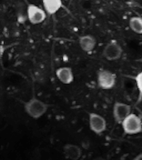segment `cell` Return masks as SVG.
<instances>
[{"instance_id": "6da1fadb", "label": "cell", "mask_w": 142, "mask_h": 160, "mask_svg": "<svg viewBox=\"0 0 142 160\" xmlns=\"http://www.w3.org/2000/svg\"><path fill=\"white\" fill-rule=\"evenodd\" d=\"M24 108L31 118L38 119L47 112L49 105L34 96L25 103Z\"/></svg>"}, {"instance_id": "7a4b0ae2", "label": "cell", "mask_w": 142, "mask_h": 160, "mask_svg": "<svg viewBox=\"0 0 142 160\" xmlns=\"http://www.w3.org/2000/svg\"><path fill=\"white\" fill-rule=\"evenodd\" d=\"M123 132L128 135L139 134L142 132V120L138 115L131 113L122 123Z\"/></svg>"}, {"instance_id": "3957f363", "label": "cell", "mask_w": 142, "mask_h": 160, "mask_svg": "<svg viewBox=\"0 0 142 160\" xmlns=\"http://www.w3.org/2000/svg\"><path fill=\"white\" fill-rule=\"evenodd\" d=\"M116 81V75L110 71L102 70L98 72L97 84L102 90L112 89L115 85Z\"/></svg>"}, {"instance_id": "277c9868", "label": "cell", "mask_w": 142, "mask_h": 160, "mask_svg": "<svg viewBox=\"0 0 142 160\" xmlns=\"http://www.w3.org/2000/svg\"><path fill=\"white\" fill-rule=\"evenodd\" d=\"M123 50L121 45L116 41H111L105 46L103 50V57L110 61L120 59L123 55Z\"/></svg>"}, {"instance_id": "5b68a950", "label": "cell", "mask_w": 142, "mask_h": 160, "mask_svg": "<svg viewBox=\"0 0 142 160\" xmlns=\"http://www.w3.org/2000/svg\"><path fill=\"white\" fill-rule=\"evenodd\" d=\"M47 12L45 9L37 5L31 3L27 8L28 20L32 25H39L45 21L47 18Z\"/></svg>"}, {"instance_id": "8992f818", "label": "cell", "mask_w": 142, "mask_h": 160, "mask_svg": "<svg viewBox=\"0 0 142 160\" xmlns=\"http://www.w3.org/2000/svg\"><path fill=\"white\" fill-rule=\"evenodd\" d=\"M88 120L90 129L97 135L102 133L107 129V124L106 120L101 115L97 113H90Z\"/></svg>"}, {"instance_id": "52a82bcc", "label": "cell", "mask_w": 142, "mask_h": 160, "mask_svg": "<svg viewBox=\"0 0 142 160\" xmlns=\"http://www.w3.org/2000/svg\"><path fill=\"white\" fill-rule=\"evenodd\" d=\"M130 105L122 102H115L113 107V117L115 122L121 124L125 118L131 113Z\"/></svg>"}, {"instance_id": "ba28073f", "label": "cell", "mask_w": 142, "mask_h": 160, "mask_svg": "<svg viewBox=\"0 0 142 160\" xmlns=\"http://www.w3.org/2000/svg\"><path fill=\"white\" fill-rule=\"evenodd\" d=\"M56 75L58 80L65 85L71 84L75 79L72 68L69 66L58 68L56 71Z\"/></svg>"}, {"instance_id": "9c48e42d", "label": "cell", "mask_w": 142, "mask_h": 160, "mask_svg": "<svg viewBox=\"0 0 142 160\" xmlns=\"http://www.w3.org/2000/svg\"><path fill=\"white\" fill-rule=\"evenodd\" d=\"M78 43L80 48L84 52L89 53L95 49L97 44V40L92 35H83L79 38Z\"/></svg>"}, {"instance_id": "30bf717a", "label": "cell", "mask_w": 142, "mask_h": 160, "mask_svg": "<svg viewBox=\"0 0 142 160\" xmlns=\"http://www.w3.org/2000/svg\"><path fill=\"white\" fill-rule=\"evenodd\" d=\"M63 150L66 157L70 160H79L82 155L81 148L75 144L67 143L63 146Z\"/></svg>"}, {"instance_id": "8fae6325", "label": "cell", "mask_w": 142, "mask_h": 160, "mask_svg": "<svg viewBox=\"0 0 142 160\" xmlns=\"http://www.w3.org/2000/svg\"><path fill=\"white\" fill-rule=\"evenodd\" d=\"M43 8L47 14L55 15L63 6L62 0H42Z\"/></svg>"}, {"instance_id": "7c38bea8", "label": "cell", "mask_w": 142, "mask_h": 160, "mask_svg": "<svg viewBox=\"0 0 142 160\" xmlns=\"http://www.w3.org/2000/svg\"><path fill=\"white\" fill-rule=\"evenodd\" d=\"M129 26L133 32L142 35V18L140 16H133L130 18Z\"/></svg>"}, {"instance_id": "4fadbf2b", "label": "cell", "mask_w": 142, "mask_h": 160, "mask_svg": "<svg viewBox=\"0 0 142 160\" xmlns=\"http://www.w3.org/2000/svg\"><path fill=\"white\" fill-rule=\"evenodd\" d=\"M135 83L137 88L140 98H142V71L138 73L135 78Z\"/></svg>"}, {"instance_id": "5bb4252c", "label": "cell", "mask_w": 142, "mask_h": 160, "mask_svg": "<svg viewBox=\"0 0 142 160\" xmlns=\"http://www.w3.org/2000/svg\"><path fill=\"white\" fill-rule=\"evenodd\" d=\"M135 160H142V153H140L136 155L134 158Z\"/></svg>"}]
</instances>
